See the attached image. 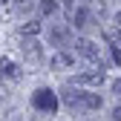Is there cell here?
Wrapping results in <instances>:
<instances>
[{
	"instance_id": "1",
	"label": "cell",
	"mask_w": 121,
	"mask_h": 121,
	"mask_svg": "<svg viewBox=\"0 0 121 121\" xmlns=\"http://www.w3.org/2000/svg\"><path fill=\"white\" fill-rule=\"evenodd\" d=\"M32 107H35V110H40V112L55 115V110H58V95L52 92V89L40 86V89H35V95H32Z\"/></svg>"
},
{
	"instance_id": "2",
	"label": "cell",
	"mask_w": 121,
	"mask_h": 121,
	"mask_svg": "<svg viewBox=\"0 0 121 121\" xmlns=\"http://www.w3.org/2000/svg\"><path fill=\"white\" fill-rule=\"evenodd\" d=\"M66 23L75 26V29H86V26H92V12H89L84 3L66 6Z\"/></svg>"
},
{
	"instance_id": "3",
	"label": "cell",
	"mask_w": 121,
	"mask_h": 121,
	"mask_svg": "<svg viewBox=\"0 0 121 121\" xmlns=\"http://www.w3.org/2000/svg\"><path fill=\"white\" fill-rule=\"evenodd\" d=\"M75 49H78V55H84L86 60H92V64H101V52H98V43H95V40L81 38V40H75Z\"/></svg>"
},
{
	"instance_id": "4",
	"label": "cell",
	"mask_w": 121,
	"mask_h": 121,
	"mask_svg": "<svg viewBox=\"0 0 121 121\" xmlns=\"http://www.w3.org/2000/svg\"><path fill=\"white\" fill-rule=\"evenodd\" d=\"M49 40L55 43V46H66V43L72 40V26H69V23H58V26H52Z\"/></svg>"
},
{
	"instance_id": "5",
	"label": "cell",
	"mask_w": 121,
	"mask_h": 121,
	"mask_svg": "<svg viewBox=\"0 0 121 121\" xmlns=\"http://www.w3.org/2000/svg\"><path fill=\"white\" fill-rule=\"evenodd\" d=\"M104 78H107V72H104V66L98 64L95 69H89V72H81L75 81H78V84H101Z\"/></svg>"
},
{
	"instance_id": "6",
	"label": "cell",
	"mask_w": 121,
	"mask_h": 121,
	"mask_svg": "<svg viewBox=\"0 0 121 121\" xmlns=\"http://www.w3.org/2000/svg\"><path fill=\"white\" fill-rule=\"evenodd\" d=\"M75 66V58L69 52H55L52 55V69H72Z\"/></svg>"
},
{
	"instance_id": "7",
	"label": "cell",
	"mask_w": 121,
	"mask_h": 121,
	"mask_svg": "<svg viewBox=\"0 0 121 121\" xmlns=\"http://www.w3.org/2000/svg\"><path fill=\"white\" fill-rule=\"evenodd\" d=\"M0 78H12V81H17V78H20L17 64H14V60H9V58H3V60H0Z\"/></svg>"
},
{
	"instance_id": "8",
	"label": "cell",
	"mask_w": 121,
	"mask_h": 121,
	"mask_svg": "<svg viewBox=\"0 0 121 121\" xmlns=\"http://www.w3.org/2000/svg\"><path fill=\"white\" fill-rule=\"evenodd\" d=\"M81 95L84 92H78V89H72V86H64V89H60V98H64V104H66V107H81Z\"/></svg>"
},
{
	"instance_id": "9",
	"label": "cell",
	"mask_w": 121,
	"mask_h": 121,
	"mask_svg": "<svg viewBox=\"0 0 121 121\" xmlns=\"http://www.w3.org/2000/svg\"><path fill=\"white\" fill-rule=\"evenodd\" d=\"M23 55L29 60H40V43L38 40H23Z\"/></svg>"
},
{
	"instance_id": "10",
	"label": "cell",
	"mask_w": 121,
	"mask_h": 121,
	"mask_svg": "<svg viewBox=\"0 0 121 121\" xmlns=\"http://www.w3.org/2000/svg\"><path fill=\"white\" fill-rule=\"evenodd\" d=\"M81 107L84 110H98L101 107V95L98 92H84L81 95Z\"/></svg>"
},
{
	"instance_id": "11",
	"label": "cell",
	"mask_w": 121,
	"mask_h": 121,
	"mask_svg": "<svg viewBox=\"0 0 121 121\" xmlns=\"http://www.w3.org/2000/svg\"><path fill=\"white\" fill-rule=\"evenodd\" d=\"M38 32H40V23H38V20H26V23H20V35L32 38V35H38Z\"/></svg>"
},
{
	"instance_id": "12",
	"label": "cell",
	"mask_w": 121,
	"mask_h": 121,
	"mask_svg": "<svg viewBox=\"0 0 121 121\" xmlns=\"http://www.w3.org/2000/svg\"><path fill=\"white\" fill-rule=\"evenodd\" d=\"M12 3V12H17V14H26L29 9H32V3L35 0H9Z\"/></svg>"
},
{
	"instance_id": "13",
	"label": "cell",
	"mask_w": 121,
	"mask_h": 121,
	"mask_svg": "<svg viewBox=\"0 0 121 121\" xmlns=\"http://www.w3.org/2000/svg\"><path fill=\"white\" fill-rule=\"evenodd\" d=\"M58 12V0H40V14H55Z\"/></svg>"
},
{
	"instance_id": "14",
	"label": "cell",
	"mask_w": 121,
	"mask_h": 121,
	"mask_svg": "<svg viewBox=\"0 0 121 121\" xmlns=\"http://www.w3.org/2000/svg\"><path fill=\"white\" fill-rule=\"evenodd\" d=\"M89 12H92V14H98V17H104V14H107V0H92Z\"/></svg>"
},
{
	"instance_id": "15",
	"label": "cell",
	"mask_w": 121,
	"mask_h": 121,
	"mask_svg": "<svg viewBox=\"0 0 121 121\" xmlns=\"http://www.w3.org/2000/svg\"><path fill=\"white\" fill-rule=\"evenodd\" d=\"M112 60L121 66V46H112Z\"/></svg>"
},
{
	"instance_id": "16",
	"label": "cell",
	"mask_w": 121,
	"mask_h": 121,
	"mask_svg": "<svg viewBox=\"0 0 121 121\" xmlns=\"http://www.w3.org/2000/svg\"><path fill=\"white\" fill-rule=\"evenodd\" d=\"M112 92H115V95H121V78H118V81H112Z\"/></svg>"
},
{
	"instance_id": "17",
	"label": "cell",
	"mask_w": 121,
	"mask_h": 121,
	"mask_svg": "<svg viewBox=\"0 0 121 121\" xmlns=\"http://www.w3.org/2000/svg\"><path fill=\"white\" fill-rule=\"evenodd\" d=\"M112 118H115V121H121V107H115V110H112Z\"/></svg>"
},
{
	"instance_id": "18",
	"label": "cell",
	"mask_w": 121,
	"mask_h": 121,
	"mask_svg": "<svg viewBox=\"0 0 121 121\" xmlns=\"http://www.w3.org/2000/svg\"><path fill=\"white\" fill-rule=\"evenodd\" d=\"M75 3H84V0H66V6H75Z\"/></svg>"
},
{
	"instance_id": "19",
	"label": "cell",
	"mask_w": 121,
	"mask_h": 121,
	"mask_svg": "<svg viewBox=\"0 0 121 121\" xmlns=\"http://www.w3.org/2000/svg\"><path fill=\"white\" fill-rule=\"evenodd\" d=\"M115 23H118V26H121V12H118V14H115Z\"/></svg>"
},
{
	"instance_id": "20",
	"label": "cell",
	"mask_w": 121,
	"mask_h": 121,
	"mask_svg": "<svg viewBox=\"0 0 121 121\" xmlns=\"http://www.w3.org/2000/svg\"><path fill=\"white\" fill-rule=\"evenodd\" d=\"M0 3H9V0H0Z\"/></svg>"
}]
</instances>
